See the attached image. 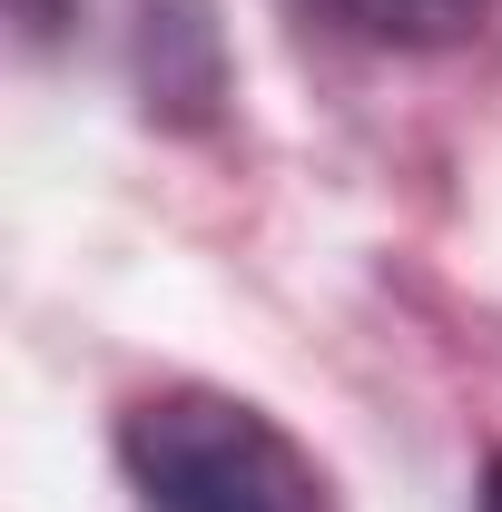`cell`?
Returning <instances> with one entry per match:
<instances>
[{
  "mask_svg": "<svg viewBox=\"0 0 502 512\" xmlns=\"http://www.w3.org/2000/svg\"><path fill=\"white\" fill-rule=\"evenodd\" d=\"M306 10L365 30V40H394V50H443V40L493 20V0H306Z\"/></svg>",
  "mask_w": 502,
  "mask_h": 512,
  "instance_id": "obj_2",
  "label": "cell"
},
{
  "mask_svg": "<svg viewBox=\"0 0 502 512\" xmlns=\"http://www.w3.org/2000/svg\"><path fill=\"white\" fill-rule=\"evenodd\" d=\"M473 512H502V453L483 463V493H473Z\"/></svg>",
  "mask_w": 502,
  "mask_h": 512,
  "instance_id": "obj_3",
  "label": "cell"
},
{
  "mask_svg": "<svg viewBox=\"0 0 502 512\" xmlns=\"http://www.w3.org/2000/svg\"><path fill=\"white\" fill-rule=\"evenodd\" d=\"M119 473L148 512H335L315 453L227 384H158L119 414Z\"/></svg>",
  "mask_w": 502,
  "mask_h": 512,
  "instance_id": "obj_1",
  "label": "cell"
}]
</instances>
